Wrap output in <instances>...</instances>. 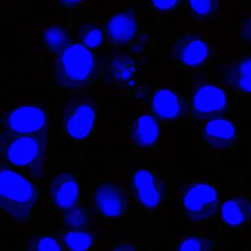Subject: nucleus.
Returning <instances> with one entry per match:
<instances>
[{
	"label": "nucleus",
	"mask_w": 251,
	"mask_h": 251,
	"mask_svg": "<svg viewBox=\"0 0 251 251\" xmlns=\"http://www.w3.org/2000/svg\"><path fill=\"white\" fill-rule=\"evenodd\" d=\"M47 134H14L0 132V158L24 176L44 178L47 162Z\"/></svg>",
	"instance_id": "1"
},
{
	"label": "nucleus",
	"mask_w": 251,
	"mask_h": 251,
	"mask_svg": "<svg viewBox=\"0 0 251 251\" xmlns=\"http://www.w3.org/2000/svg\"><path fill=\"white\" fill-rule=\"evenodd\" d=\"M36 186L19 171L0 163V209L18 221L29 218L38 203Z\"/></svg>",
	"instance_id": "2"
},
{
	"label": "nucleus",
	"mask_w": 251,
	"mask_h": 251,
	"mask_svg": "<svg viewBox=\"0 0 251 251\" xmlns=\"http://www.w3.org/2000/svg\"><path fill=\"white\" fill-rule=\"evenodd\" d=\"M56 82L63 89H82L91 85L97 75L95 58L82 44L69 46L59 53L54 66Z\"/></svg>",
	"instance_id": "3"
},
{
	"label": "nucleus",
	"mask_w": 251,
	"mask_h": 251,
	"mask_svg": "<svg viewBox=\"0 0 251 251\" xmlns=\"http://www.w3.org/2000/svg\"><path fill=\"white\" fill-rule=\"evenodd\" d=\"M219 206V194L212 184L194 181L183 185L181 210L190 223L202 224L211 221L218 213Z\"/></svg>",
	"instance_id": "4"
},
{
	"label": "nucleus",
	"mask_w": 251,
	"mask_h": 251,
	"mask_svg": "<svg viewBox=\"0 0 251 251\" xmlns=\"http://www.w3.org/2000/svg\"><path fill=\"white\" fill-rule=\"evenodd\" d=\"M96 116V106L90 97L72 99L66 103L62 111L63 128L72 138L85 140L92 132Z\"/></svg>",
	"instance_id": "5"
},
{
	"label": "nucleus",
	"mask_w": 251,
	"mask_h": 251,
	"mask_svg": "<svg viewBox=\"0 0 251 251\" xmlns=\"http://www.w3.org/2000/svg\"><path fill=\"white\" fill-rule=\"evenodd\" d=\"M130 191L139 206L153 212L160 209L165 201L166 186L160 176L153 171L140 169L130 181Z\"/></svg>",
	"instance_id": "6"
},
{
	"label": "nucleus",
	"mask_w": 251,
	"mask_h": 251,
	"mask_svg": "<svg viewBox=\"0 0 251 251\" xmlns=\"http://www.w3.org/2000/svg\"><path fill=\"white\" fill-rule=\"evenodd\" d=\"M1 123L3 131L10 134L48 135V115L38 106H20L4 115Z\"/></svg>",
	"instance_id": "7"
},
{
	"label": "nucleus",
	"mask_w": 251,
	"mask_h": 251,
	"mask_svg": "<svg viewBox=\"0 0 251 251\" xmlns=\"http://www.w3.org/2000/svg\"><path fill=\"white\" fill-rule=\"evenodd\" d=\"M228 100L221 88L205 83L199 85L193 96L192 114L198 122L218 119L226 113Z\"/></svg>",
	"instance_id": "8"
},
{
	"label": "nucleus",
	"mask_w": 251,
	"mask_h": 251,
	"mask_svg": "<svg viewBox=\"0 0 251 251\" xmlns=\"http://www.w3.org/2000/svg\"><path fill=\"white\" fill-rule=\"evenodd\" d=\"M93 206L97 213L106 218H119L129 207L128 193L122 184L104 181L97 186L92 196Z\"/></svg>",
	"instance_id": "9"
},
{
	"label": "nucleus",
	"mask_w": 251,
	"mask_h": 251,
	"mask_svg": "<svg viewBox=\"0 0 251 251\" xmlns=\"http://www.w3.org/2000/svg\"><path fill=\"white\" fill-rule=\"evenodd\" d=\"M209 56V49L204 40L196 34L180 37L172 47L171 57L178 64L189 68L203 66Z\"/></svg>",
	"instance_id": "10"
},
{
	"label": "nucleus",
	"mask_w": 251,
	"mask_h": 251,
	"mask_svg": "<svg viewBox=\"0 0 251 251\" xmlns=\"http://www.w3.org/2000/svg\"><path fill=\"white\" fill-rule=\"evenodd\" d=\"M151 108L162 122H176L187 113L186 100L181 94L169 88H161L152 95Z\"/></svg>",
	"instance_id": "11"
},
{
	"label": "nucleus",
	"mask_w": 251,
	"mask_h": 251,
	"mask_svg": "<svg viewBox=\"0 0 251 251\" xmlns=\"http://www.w3.org/2000/svg\"><path fill=\"white\" fill-rule=\"evenodd\" d=\"M50 196L53 204L60 209L75 207L79 199V187L73 174L63 172L56 176L50 186Z\"/></svg>",
	"instance_id": "12"
},
{
	"label": "nucleus",
	"mask_w": 251,
	"mask_h": 251,
	"mask_svg": "<svg viewBox=\"0 0 251 251\" xmlns=\"http://www.w3.org/2000/svg\"><path fill=\"white\" fill-rule=\"evenodd\" d=\"M139 29L138 22L133 12L116 13L105 26L107 39L112 45L123 47L134 39Z\"/></svg>",
	"instance_id": "13"
},
{
	"label": "nucleus",
	"mask_w": 251,
	"mask_h": 251,
	"mask_svg": "<svg viewBox=\"0 0 251 251\" xmlns=\"http://www.w3.org/2000/svg\"><path fill=\"white\" fill-rule=\"evenodd\" d=\"M203 138L205 143L215 150H227L236 143L237 132L234 125L229 121L215 119L206 124Z\"/></svg>",
	"instance_id": "14"
},
{
	"label": "nucleus",
	"mask_w": 251,
	"mask_h": 251,
	"mask_svg": "<svg viewBox=\"0 0 251 251\" xmlns=\"http://www.w3.org/2000/svg\"><path fill=\"white\" fill-rule=\"evenodd\" d=\"M131 142L142 149L153 148L160 137V127L157 121L149 115L137 118L130 127Z\"/></svg>",
	"instance_id": "15"
},
{
	"label": "nucleus",
	"mask_w": 251,
	"mask_h": 251,
	"mask_svg": "<svg viewBox=\"0 0 251 251\" xmlns=\"http://www.w3.org/2000/svg\"><path fill=\"white\" fill-rule=\"evenodd\" d=\"M221 218L231 228H240L250 224L251 202L243 196L226 201L221 208Z\"/></svg>",
	"instance_id": "16"
},
{
	"label": "nucleus",
	"mask_w": 251,
	"mask_h": 251,
	"mask_svg": "<svg viewBox=\"0 0 251 251\" xmlns=\"http://www.w3.org/2000/svg\"><path fill=\"white\" fill-rule=\"evenodd\" d=\"M223 77L232 89L251 94V56L225 67Z\"/></svg>",
	"instance_id": "17"
},
{
	"label": "nucleus",
	"mask_w": 251,
	"mask_h": 251,
	"mask_svg": "<svg viewBox=\"0 0 251 251\" xmlns=\"http://www.w3.org/2000/svg\"><path fill=\"white\" fill-rule=\"evenodd\" d=\"M43 41L49 51L60 53L71 45L72 38L67 29L58 25H53L44 30Z\"/></svg>",
	"instance_id": "18"
},
{
	"label": "nucleus",
	"mask_w": 251,
	"mask_h": 251,
	"mask_svg": "<svg viewBox=\"0 0 251 251\" xmlns=\"http://www.w3.org/2000/svg\"><path fill=\"white\" fill-rule=\"evenodd\" d=\"M95 234L91 231L74 230L64 235V242L71 251H88L95 243Z\"/></svg>",
	"instance_id": "19"
},
{
	"label": "nucleus",
	"mask_w": 251,
	"mask_h": 251,
	"mask_svg": "<svg viewBox=\"0 0 251 251\" xmlns=\"http://www.w3.org/2000/svg\"><path fill=\"white\" fill-rule=\"evenodd\" d=\"M110 78L116 83H126L134 77L135 69L129 59H115L109 67Z\"/></svg>",
	"instance_id": "20"
},
{
	"label": "nucleus",
	"mask_w": 251,
	"mask_h": 251,
	"mask_svg": "<svg viewBox=\"0 0 251 251\" xmlns=\"http://www.w3.org/2000/svg\"><path fill=\"white\" fill-rule=\"evenodd\" d=\"M214 248L215 243L210 237L192 234L180 240L175 251H213Z\"/></svg>",
	"instance_id": "21"
},
{
	"label": "nucleus",
	"mask_w": 251,
	"mask_h": 251,
	"mask_svg": "<svg viewBox=\"0 0 251 251\" xmlns=\"http://www.w3.org/2000/svg\"><path fill=\"white\" fill-rule=\"evenodd\" d=\"M92 221V215L86 208L75 206L68 209L63 215V223L68 228L82 230L87 228Z\"/></svg>",
	"instance_id": "22"
},
{
	"label": "nucleus",
	"mask_w": 251,
	"mask_h": 251,
	"mask_svg": "<svg viewBox=\"0 0 251 251\" xmlns=\"http://www.w3.org/2000/svg\"><path fill=\"white\" fill-rule=\"evenodd\" d=\"M26 251H65L63 244L49 234H35L26 245Z\"/></svg>",
	"instance_id": "23"
},
{
	"label": "nucleus",
	"mask_w": 251,
	"mask_h": 251,
	"mask_svg": "<svg viewBox=\"0 0 251 251\" xmlns=\"http://www.w3.org/2000/svg\"><path fill=\"white\" fill-rule=\"evenodd\" d=\"M78 38L85 47L97 49L103 42V32L98 25L94 23H86L82 25L78 31Z\"/></svg>",
	"instance_id": "24"
},
{
	"label": "nucleus",
	"mask_w": 251,
	"mask_h": 251,
	"mask_svg": "<svg viewBox=\"0 0 251 251\" xmlns=\"http://www.w3.org/2000/svg\"><path fill=\"white\" fill-rule=\"evenodd\" d=\"M189 2L192 13L199 19L213 16L221 5V0H189Z\"/></svg>",
	"instance_id": "25"
},
{
	"label": "nucleus",
	"mask_w": 251,
	"mask_h": 251,
	"mask_svg": "<svg viewBox=\"0 0 251 251\" xmlns=\"http://www.w3.org/2000/svg\"><path fill=\"white\" fill-rule=\"evenodd\" d=\"M184 0H151L153 7L159 11H171L176 8Z\"/></svg>",
	"instance_id": "26"
},
{
	"label": "nucleus",
	"mask_w": 251,
	"mask_h": 251,
	"mask_svg": "<svg viewBox=\"0 0 251 251\" xmlns=\"http://www.w3.org/2000/svg\"><path fill=\"white\" fill-rule=\"evenodd\" d=\"M241 35L245 41L251 44V16L248 19L243 25L241 30Z\"/></svg>",
	"instance_id": "27"
},
{
	"label": "nucleus",
	"mask_w": 251,
	"mask_h": 251,
	"mask_svg": "<svg viewBox=\"0 0 251 251\" xmlns=\"http://www.w3.org/2000/svg\"><path fill=\"white\" fill-rule=\"evenodd\" d=\"M112 251H139L137 248L131 243H121Z\"/></svg>",
	"instance_id": "28"
},
{
	"label": "nucleus",
	"mask_w": 251,
	"mask_h": 251,
	"mask_svg": "<svg viewBox=\"0 0 251 251\" xmlns=\"http://www.w3.org/2000/svg\"><path fill=\"white\" fill-rule=\"evenodd\" d=\"M60 5L67 8H72L79 5L83 0H57Z\"/></svg>",
	"instance_id": "29"
}]
</instances>
